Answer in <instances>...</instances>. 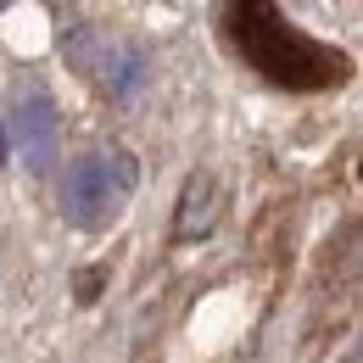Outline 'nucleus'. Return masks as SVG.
Segmentation results:
<instances>
[{
    "instance_id": "f257e3e1",
    "label": "nucleus",
    "mask_w": 363,
    "mask_h": 363,
    "mask_svg": "<svg viewBox=\"0 0 363 363\" xmlns=\"http://www.w3.org/2000/svg\"><path fill=\"white\" fill-rule=\"evenodd\" d=\"M235 40L246 50V62H252L257 73H269L274 84L318 90V84H335V79H341V56H330L324 45L291 34L269 0H240V6H235Z\"/></svg>"
},
{
    "instance_id": "39448f33",
    "label": "nucleus",
    "mask_w": 363,
    "mask_h": 363,
    "mask_svg": "<svg viewBox=\"0 0 363 363\" xmlns=\"http://www.w3.org/2000/svg\"><path fill=\"white\" fill-rule=\"evenodd\" d=\"M0 162H11V145H6V129H0Z\"/></svg>"
},
{
    "instance_id": "f03ea898",
    "label": "nucleus",
    "mask_w": 363,
    "mask_h": 363,
    "mask_svg": "<svg viewBox=\"0 0 363 363\" xmlns=\"http://www.w3.org/2000/svg\"><path fill=\"white\" fill-rule=\"evenodd\" d=\"M135 190V162L129 157H84L67 168V184H62V213L79 229H101L123 196Z\"/></svg>"
},
{
    "instance_id": "7ed1b4c3",
    "label": "nucleus",
    "mask_w": 363,
    "mask_h": 363,
    "mask_svg": "<svg viewBox=\"0 0 363 363\" xmlns=\"http://www.w3.org/2000/svg\"><path fill=\"white\" fill-rule=\"evenodd\" d=\"M17 145H23L28 168H45L50 162V101L40 90H28L17 101Z\"/></svg>"
},
{
    "instance_id": "20e7f679",
    "label": "nucleus",
    "mask_w": 363,
    "mask_h": 363,
    "mask_svg": "<svg viewBox=\"0 0 363 363\" xmlns=\"http://www.w3.org/2000/svg\"><path fill=\"white\" fill-rule=\"evenodd\" d=\"M207 201H213V184H190V190H184V218H179V235H184V240L207 235V224H213Z\"/></svg>"
}]
</instances>
